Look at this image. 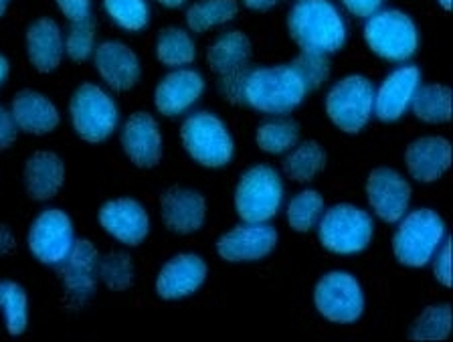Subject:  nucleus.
<instances>
[{"mask_svg":"<svg viewBox=\"0 0 453 342\" xmlns=\"http://www.w3.org/2000/svg\"><path fill=\"white\" fill-rule=\"evenodd\" d=\"M251 61V41L241 31H226L211 43L207 63L217 75L226 77L245 71Z\"/></svg>","mask_w":453,"mask_h":342,"instance_id":"a878e982","label":"nucleus"},{"mask_svg":"<svg viewBox=\"0 0 453 342\" xmlns=\"http://www.w3.org/2000/svg\"><path fill=\"white\" fill-rule=\"evenodd\" d=\"M283 183L278 170L255 165L241 175L235 189V211L245 223H267L280 213Z\"/></svg>","mask_w":453,"mask_h":342,"instance_id":"6e6552de","label":"nucleus"},{"mask_svg":"<svg viewBox=\"0 0 453 342\" xmlns=\"http://www.w3.org/2000/svg\"><path fill=\"white\" fill-rule=\"evenodd\" d=\"M25 47L28 61L39 74H53L65 57V35L55 19L41 17L28 25Z\"/></svg>","mask_w":453,"mask_h":342,"instance_id":"4be33fe9","label":"nucleus"},{"mask_svg":"<svg viewBox=\"0 0 453 342\" xmlns=\"http://www.w3.org/2000/svg\"><path fill=\"white\" fill-rule=\"evenodd\" d=\"M17 247V239H14V233L9 225L0 223V255H9Z\"/></svg>","mask_w":453,"mask_h":342,"instance_id":"37998d69","label":"nucleus"},{"mask_svg":"<svg viewBox=\"0 0 453 342\" xmlns=\"http://www.w3.org/2000/svg\"><path fill=\"white\" fill-rule=\"evenodd\" d=\"M374 88L365 75H346L332 85L326 96L330 122L346 134H358L371 122Z\"/></svg>","mask_w":453,"mask_h":342,"instance_id":"1a4fd4ad","label":"nucleus"},{"mask_svg":"<svg viewBox=\"0 0 453 342\" xmlns=\"http://www.w3.org/2000/svg\"><path fill=\"white\" fill-rule=\"evenodd\" d=\"M280 235L267 223H241L217 241L219 258L231 263L259 261L278 245Z\"/></svg>","mask_w":453,"mask_h":342,"instance_id":"dca6fc26","label":"nucleus"},{"mask_svg":"<svg viewBox=\"0 0 453 342\" xmlns=\"http://www.w3.org/2000/svg\"><path fill=\"white\" fill-rule=\"evenodd\" d=\"M314 304L320 316L334 324H352L365 312V294L357 277L346 272H330L314 290Z\"/></svg>","mask_w":453,"mask_h":342,"instance_id":"9b49d317","label":"nucleus"},{"mask_svg":"<svg viewBox=\"0 0 453 342\" xmlns=\"http://www.w3.org/2000/svg\"><path fill=\"white\" fill-rule=\"evenodd\" d=\"M437 3H439V6H441V9L449 11V6H451V0H437Z\"/></svg>","mask_w":453,"mask_h":342,"instance_id":"09e8293b","label":"nucleus"},{"mask_svg":"<svg viewBox=\"0 0 453 342\" xmlns=\"http://www.w3.org/2000/svg\"><path fill=\"white\" fill-rule=\"evenodd\" d=\"M136 269L134 260L126 252H111L97 261V280L111 291H126L132 288Z\"/></svg>","mask_w":453,"mask_h":342,"instance_id":"72a5a7b5","label":"nucleus"},{"mask_svg":"<svg viewBox=\"0 0 453 342\" xmlns=\"http://www.w3.org/2000/svg\"><path fill=\"white\" fill-rule=\"evenodd\" d=\"M326 167L324 148L314 140L296 144L294 151L283 160V173L296 183H310L322 173Z\"/></svg>","mask_w":453,"mask_h":342,"instance_id":"c756f323","label":"nucleus"},{"mask_svg":"<svg viewBox=\"0 0 453 342\" xmlns=\"http://www.w3.org/2000/svg\"><path fill=\"white\" fill-rule=\"evenodd\" d=\"M288 31L300 49L336 53L349 39V25L330 0H297L288 14Z\"/></svg>","mask_w":453,"mask_h":342,"instance_id":"f03ea898","label":"nucleus"},{"mask_svg":"<svg viewBox=\"0 0 453 342\" xmlns=\"http://www.w3.org/2000/svg\"><path fill=\"white\" fill-rule=\"evenodd\" d=\"M9 74H11V63L3 53H0V85L9 80Z\"/></svg>","mask_w":453,"mask_h":342,"instance_id":"a18cd8bd","label":"nucleus"},{"mask_svg":"<svg viewBox=\"0 0 453 342\" xmlns=\"http://www.w3.org/2000/svg\"><path fill=\"white\" fill-rule=\"evenodd\" d=\"M119 144L126 159L138 168L158 167L165 152L158 120L150 112H134L122 126Z\"/></svg>","mask_w":453,"mask_h":342,"instance_id":"ddd939ff","label":"nucleus"},{"mask_svg":"<svg viewBox=\"0 0 453 342\" xmlns=\"http://www.w3.org/2000/svg\"><path fill=\"white\" fill-rule=\"evenodd\" d=\"M257 146L267 154H283L297 144L300 140V126L292 118L275 116L265 120L255 134Z\"/></svg>","mask_w":453,"mask_h":342,"instance_id":"2f4dec72","label":"nucleus"},{"mask_svg":"<svg viewBox=\"0 0 453 342\" xmlns=\"http://www.w3.org/2000/svg\"><path fill=\"white\" fill-rule=\"evenodd\" d=\"M411 110L425 124H443L451 118V91L441 83L419 85Z\"/></svg>","mask_w":453,"mask_h":342,"instance_id":"c85d7f7f","label":"nucleus"},{"mask_svg":"<svg viewBox=\"0 0 453 342\" xmlns=\"http://www.w3.org/2000/svg\"><path fill=\"white\" fill-rule=\"evenodd\" d=\"M421 85V71L415 66L393 69L374 89L372 113L380 122H396L405 116Z\"/></svg>","mask_w":453,"mask_h":342,"instance_id":"6ab92c4d","label":"nucleus"},{"mask_svg":"<svg viewBox=\"0 0 453 342\" xmlns=\"http://www.w3.org/2000/svg\"><path fill=\"white\" fill-rule=\"evenodd\" d=\"M11 3H12V0H0V19H3L4 14H6V11H9Z\"/></svg>","mask_w":453,"mask_h":342,"instance_id":"de8ad7c7","label":"nucleus"},{"mask_svg":"<svg viewBox=\"0 0 453 342\" xmlns=\"http://www.w3.org/2000/svg\"><path fill=\"white\" fill-rule=\"evenodd\" d=\"M97 247L89 239H75V245L61 263V282L71 304L83 306L91 300L97 286Z\"/></svg>","mask_w":453,"mask_h":342,"instance_id":"aec40b11","label":"nucleus"},{"mask_svg":"<svg viewBox=\"0 0 453 342\" xmlns=\"http://www.w3.org/2000/svg\"><path fill=\"white\" fill-rule=\"evenodd\" d=\"M451 332V306L435 304L421 312L411 326L409 338L413 340H445Z\"/></svg>","mask_w":453,"mask_h":342,"instance_id":"c9c22d12","label":"nucleus"},{"mask_svg":"<svg viewBox=\"0 0 453 342\" xmlns=\"http://www.w3.org/2000/svg\"><path fill=\"white\" fill-rule=\"evenodd\" d=\"M207 82L201 71L190 67L170 69L154 89V108L166 118H179L195 108L203 97Z\"/></svg>","mask_w":453,"mask_h":342,"instance_id":"4468645a","label":"nucleus"},{"mask_svg":"<svg viewBox=\"0 0 453 342\" xmlns=\"http://www.w3.org/2000/svg\"><path fill=\"white\" fill-rule=\"evenodd\" d=\"M156 3L165 6V9H180V6L187 4V0H156Z\"/></svg>","mask_w":453,"mask_h":342,"instance_id":"49530a36","label":"nucleus"},{"mask_svg":"<svg viewBox=\"0 0 453 342\" xmlns=\"http://www.w3.org/2000/svg\"><path fill=\"white\" fill-rule=\"evenodd\" d=\"M434 274L439 284H443L445 288L451 286V241L445 237L443 244L434 255Z\"/></svg>","mask_w":453,"mask_h":342,"instance_id":"58836bf2","label":"nucleus"},{"mask_svg":"<svg viewBox=\"0 0 453 342\" xmlns=\"http://www.w3.org/2000/svg\"><path fill=\"white\" fill-rule=\"evenodd\" d=\"M405 162L409 175L417 183H435L451 167V144L441 136H423L411 142Z\"/></svg>","mask_w":453,"mask_h":342,"instance_id":"b1692460","label":"nucleus"},{"mask_svg":"<svg viewBox=\"0 0 453 342\" xmlns=\"http://www.w3.org/2000/svg\"><path fill=\"white\" fill-rule=\"evenodd\" d=\"M57 9L65 17L69 23H81V20L91 19V0H55Z\"/></svg>","mask_w":453,"mask_h":342,"instance_id":"ea45409f","label":"nucleus"},{"mask_svg":"<svg viewBox=\"0 0 453 342\" xmlns=\"http://www.w3.org/2000/svg\"><path fill=\"white\" fill-rule=\"evenodd\" d=\"M102 4L108 19L122 31L140 33L150 25V3L148 0H102Z\"/></svg>","mask_w":453,"mask_h":342,"instance_id":"473e14b6","label":"nucleus"},{"mask_svg":"<svg viewBox=\"0 0 453 342\" xmlns=\"http://www.w3.org/2000/svg\"><path fill=\"white\" fill-rule=\"evenodd\" d=\"M292 67L297 71V75L302 77V82L306 83L308 91L318 89L322 83L328 82L330 77V59L328 55L320 51L302 49V53L294 59Z\"/></svg>","mask_w":453,"mask_h":342,"instance_id":"e433bc0d","label":"nucleus"},{"mask_svg":"<svg viewBox=\"0 0 453 342\" xmlns=\"http://www.w3.org/2000/svg\"><path fill=\"white\" fill-rule=\"evenodd\" d=\"M237 12V0H198L184 12V23L190 33H207L211 28L231 23Z\"/></svg>","mask_w":453,"mask_h":342,"instance_id":"cd10ccee","label":"nucleus"},{"mask_svg":"<svg viewBox=\"0 0 453 342\" xmlns=\"http://www.w3.org/2000/svg\"><path fill=\"white\" fill-rule=\"evenodd\" d=\"M156 59L170 69L188 67L196 59V43L188 28L166 27L156 37Z\"/></svg>","mask_w":453,"mask_h":342,"instance_id":"bb28decb","label":"nucleus"},{"mask_svg":"<svg viewBox=\"0 0 453 342\" xmlns=\"http://www.w3.org/2000/svg\"><path fill=\"white\" fill-rule=\"evenodd\" d=\"M97 221L111 239L127 247H138L150 233V215L146 206L130 197L104 203Z\"/></svg>","mask_w":453,"mask_h":342,"instance_id":"f8f14e48","label":"nucleus"},{"mask_svg":"<svg viewBox=\"0 0 453 342\" xmlns=\"http://www.w3.org/2000/svg\"><path fill=\"white\" fill-rule=\"evenodd\" d=\"M69 118L77 136L89 144H99L118 130L119 108L108 89L88 82L71 96Z\"/></svg>","mask_w":453,"mask_h":342,"instance_id":"20e7f679","label":"nucleus"},{"mask_svg":"<svg viewBox=\"0 0 453 342\" xmlns=\"http://www.w3.org/2000/svg\"><path fill=\"white\" fill-rule=\"evenodd\" d=\"M223 96L233 104H245L269 116H286L303 102L306 83L297 71L288 66L257 67L221 77Z\"/></svg>","mask_w":453,"mask_h":342,"instance_id":"f257e3e1","label":"nucleus"},{"mask_svg":"<svg viewBox=\"0 0 453 342\" xmlns=\"http://www.w3.org/2000/svg\"><path fill=\"white\" fill-rule=\"evenodd\" d=\"M94 66L102 82L108 85L111 91L124 94L136 88L142 77V63L140 57L130 45L124 41H104L96 45L94 51Z\"/></svg>","mask_w":453,"mask_h":342,"instance_id":"2eb2a0df","label":"nucleus"},{"mask_svg":"<svg viewBox=\"0 0 453 342\" xmlns=\"http://www.w3.org/2000/svg\"><path fill=\"white\" fill-rule=\"evenodd\" d=\"M278 3H280V0H243V4L247 6V9L259 11V12L273 9V6L278 4Z\"/></svg>","mask_w":453,"mask_h":342,"instance_id":"c03bdc74","label":"nucleus"},{"mask_svg":"<svg viewBox=\"0 0 453 342\" xmlns=\"http://www.w3.org/2000/svg\"><path fill=\"white\" fill-rule=\"evenodd\" d=\"M366 198L380 221L399 223L409 209L411 184L395 168H374L366 181Z\"/></svg>","mask_w":453,"mask_h":342,"instance_id":"f3484780","label":"nucleus"},{"mask_svg":"<svg viewBox=\"0 0 453 342\" xmlns=\"http://www.w3.org/2000/svg\"><path fill=\"white\" fill-rule=\"evenodd\" d=\"M162 221L176 235H193L207 221V201L198 190L173 187L160 197Z\"/></svg>","mask_w":453,"mask_h":342,"instance_id":"412c9836","label":"nucleus"},{"mask_svg":"<svg viewBox=\"0 0 453 342\" xmlns=\"http://www.w3.org/2000/svg\"><path fill=\"white\" fill-rule=\"evenodd\" d=\"M0 312L4 316L6 332L20 337L28 329V296L20 284L0 280Z\"/></svg>","mask_w":453,"mask_h":342,"instance_id":"7c9ffc66","label":"nucleus"},{"mask_svg":"<svg viewBox=\"0 0 453 342\" xmlns=\"http://www.w3.org/2000/svg\"><path fill=\"white\" fill-rule=\"evenodd\" d=\"M374 235L372 217L349 203L334 205L318 221V239L324 249L336 255H354L371 245Z\"/></svg>","mask_w":453,"mask_h":342,"instance_id":"0eeeda50","label":"nucleus"},{"mask_svg":"<svg viewBox=\"0 0 453 342\" xmlns=\"http://www.w3.org/2000/svg\"><path fill=\"white\" fill-rule=\"evenodd\" d=\"M324 213V197L318 190H302L288 205V223L297 233L314 229Z\"/></svg>","mask_w":453,"mask_h":342,"instance_id":"f704fd0d","label":"nucleus"},{"mask_svg":"<svg viewBox=\"0 0 453 342\" xmlns=\"http://www.w3.org/2000/svg\"><path fill=\"white\" fill-rule=\"evenodd\" d=\"M180 142L190 159L204 168H223L235 154L229 128L212 112H195L184 118Z\"/></svg>","mask_w":453,"mask_h":342,"instance_id":"7ed1b4c3","label":"nucleus"},{"mask_svg":"<svg viewBox=\"0 0 453 342\" xmlns=\"http://www.w3.org/2000/svg\"><path fill=\"white\" fill-rule=\"evenodd\" d=\"M346 11H349L352 17L358 19H368L372 17L374 12L380 11V6L385 0H340Z\"/></svg>","mask_w":453,"mask_h":342,"instance_id":"79ce46f5","label":"nucleus"},{"mask_svg":"<svg viewBox=\"0 0 453 342\" xmlns=\"http://www.w3.org/2000/svg\"><path fill=\"white\" fill-rule=\"evenodd\" d=\"M19 128L14 124V118L11 113V108L0 104V152L9 151V148L14 144L17 140Z\"/></svg>","mask_w":453,"mask_h":342,"instance_id":"a19ab883","label":"nucleus"},{"mask_svg":"<svg viewBox=\"0 0 453 342\" xmlns=\"http://www.w3.org/2000/svg\"><path fill=\"white\" fill-rule=\"evenodd\" d=\"M448 237L445 223L434 209H417L399 221L393 252L399 263L407 268H425L434 260L439 245Z\"/></svg>","mask_w":453,"mask_h":342,"instance_id":"39448f33","label":"nucleus"},{"mask_svg":"<svg viewBox=\"0 0 453 342\" xmlns=\"http://www.w3.org/2000/svg\"><path fill=\"white\" fill-rule=\"evenodd\" d=\"M96 51V23L94 19L71 23L65 37V55L71 61L83 63L94 57Z\"/></svg>","mask_w":453,"mask_h":342,"instance_id":"4c0bfd02","label":"nucleus"},{"mask_svg":"<svg viewBox=\"0 0 453 342\" xmlns=\"http://www.w3.org/2000/svg\"><path fill=\"white\" fill-rule=\"evenodd\" d=\"M207 261L201 255L179 253L160 268L154 290L162 300H182V298L193 296L203 288V284L207 282Z\"/></svg>","mask_w":453,"mask_h":342,"instance_id":"a211bd4d","label":"nucleus"},{"mask_svg":"<svg viewBox=\"0 0 453 342\" xmlns=\"http://www.w3.org/2000/svg\"><path fill=\"white\" fill-rule=\"evenodd\" d=\"M11 113L20 132L33 136H47L61 124L59 108L45 94L35 89H23L12 97Z\"/></svg>","mask_w":453,"mask_h":342,"instance_id":"5701e85b","label":"nucleus"},{"mask_svg":"<svg viewBox=\"0 0 453 342\" xmlns=\"http://www.w3.org/2000/svg\"><path fill=\"white\" fill-rule=\"evenodd\" d=\"M27 245L42 266L59 268L75 245L73 221L61 209L41 211L28 227Z\"/></svg>","mask_w":453,"mask_h":342,"instance_id":"9d476101","label":"nucleus"},{"mask_svg":"<svg viewBox=\"0 0 453 342\" xmlns=\"http://www.w3.org/2000/svg\"><path fill=\"white\" fill-rule=\"evenodd\" d=\"M363 33L368 49L385 61L405 63L419 49V28L399 9L374 12L366 19Z\"/></svg>","mask_w":453,"mask_h":342,"instance_id":"423d86ee","label":"nucleus"},{"mask_svg":"<svg viewBox=\"0 0 453 342\" xmlns=\"http://www.w3.org/2000/svg\"><path fill=\"white\" fill-rule=\"evenodd\" d=\"M27 195L33 201L45 203L57 197L65 183V162L61 160L59 154L39 151L28 156L23 170Z\"/></svg>","mask_w":453,"mask_h":342,"instance_id":"393cba45","label":"nucleus"}]
</instances>
